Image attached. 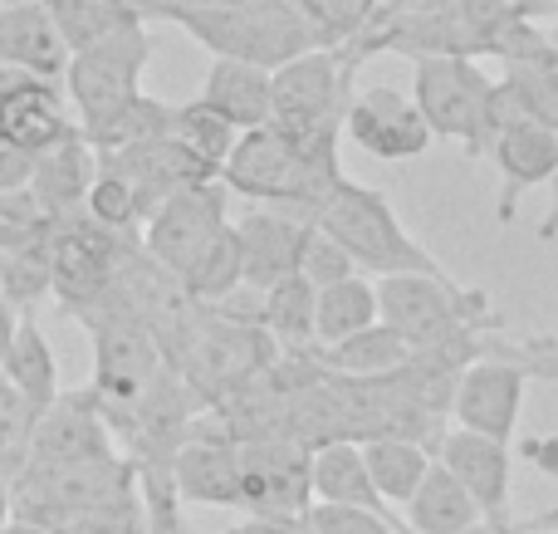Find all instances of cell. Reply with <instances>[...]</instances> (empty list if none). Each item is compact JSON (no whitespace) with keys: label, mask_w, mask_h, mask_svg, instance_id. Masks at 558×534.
<instances>
[{"label":"cell","mask_w":558,"mask_h":534,"mask_svg":"<svg viewBox=\"0 0 558 534\" xmlns=\"http://www.w3.org/2000/svg\"><path fill=\"white\" fill-rule=\"evenodd\" d=\"M314 310H318V290L304 275H284L270 290H260V310L255 319L265 324V333L275 339V349H308L314 339Z\"/></svg>","instance_id":"obj_32"},{"label":"cell","mask_w":558,"mask_h":534,"mask_svg":"<svg viewBox=\"0 0 558 534\" xmlns=\"http://www.w3.org/2000/svg\"><path fill=\"white\" fill-rule=\"evenodd\" d=\"M0 481H10V466H5V461H0Z\"/></svg>","instance_id":"obj_55"},{"label":"cell","mask_w":558,"mask_h":534,"mask_svg":"<svg viewBox=\"0 0 558 534\" xmlns=\"http://www.w3.org/2000/svg\"><path fill=\"white\" fill-rule=\"evenodd\" d=\"M407 353H412V343H407L392 324L377 319V324H367V329L348 333V339L328 343L324 359H328V368L348 373V378H383V373H392Z\"/></svg>","instance_id":"obj_35"},{"label":"cell","mask_w":558,"mask_h":534,"mask_svg":"<svg viewBox=\"0 0 558 534\" xmlns=\"http://www.w3.org/2000/svg\"><path fill=\"white\" fill-rule=\"evenodd\" d=\"M534 20L520 15V0H387L373 10L367 29L343 45L348 54H495L520 45V35Z\"/></svg>","instance_id":"obj_1"},{"label":"cell","mask_w":558,"mask_h":534,"mask_svg":"<svg viewBox=\"0 0 558 534\" xmlns=\"http://www.w3.org/2000/svg\"><path fill=\"white\" fill-rule=\"evenodd\" d=\"M539 235H544V241H554V235H558V167H554V177H549V216H544Z\"/></svg>","instance_id":"obj_49"},{"label":"cell","mask_w":558,"mask_h":534,"mask_svg":"<svg viewBox=\"0 0 558 534\" xmlns=\"http://www.w3.org/2000/svg\"><path fill=\"white\" fill-rule=\"evenodd\" d=\"M549 39H554V45H558V25H554V29H549Z\"/></svg>","instance_id":"obj_57"},{"label":"cell","mask_w":558,"mask_h":534,"mask_svg":"<svg viewBox=\"0 0 558 534\" xmlns=\"http://www.w3.org/2000/svg\"><path fill=\"white\" fill-rule=\"evenodd\" d=\"M490 157H495V167H500V177H505L500 211L495 216L510 226L520 196L530 192V186H549V177L558 167V128H549L544 118H534V113H524L520 98H514V108L500 118V128H495V137H490Z\"/></svg>","instance_id":"obj_19"},{"label":"cell","mask_w":558,"mask_h":534,"mask_svg":"<svg viewBox=\"0 0 558 534\" xmlns=\"http://www.w3.org/2000/svg\"><path fill=\"white\" fill-rule=\"evenodd\" d=\"M275 353H279L275 339L265 333V324L255 314H231L226 304H206L192 339L172 359V368L186 378L196 402L211 412L221 402H231L235 392L251 388L275 363Z\"/></svg>","instance_id":"obj_5"},{"label":"cell","mask_w":558,"mask_h":534,"mask_svg":"<svg viewBox=\"0 0 558 534\" xmlns=\"http://www.w3.org/2000/svg\"><path fill=\"white\" fill-rule=\"evenodd\" d=\"M520 15H558V0H520Z\"/></svg>","instance_id":"obj_52"},{"label":"cell","mask_w":558,"mask_h":534,"mask_svg":"<svg viewBox=\"0 0 558 534\" xmlns=\"http://www.w3.org/2000/svg\"><path fill=\"white\" fill-rule=\"evenodd\" d=\"M177 280L186 284V294L202 304H231L235 290H245V255H241V235H235V221L186 265Z\"/></svg>","instance_id":"obj_34"},{"label":"cell","mask_w":558,"mask_h":534,"mask_svg":"<svg viewBox=\"0 0 558 534\" xmlns=\"http://www.w3.org/2000/svg\"><path fill=\"white\" fill-rule=\"evenodd\" d=\"M29 427H35V408L0 378V461L10 466V476L20 471L25 461V447H29Z\"/></svg>","instance_id":"obj_43"},{"label":"cell","mask_w":558,"mask_h":534,"mask_svg":"<svg viewBox=\"0 0 558 534\" xmlns=\"http://www.w3.org/2000/svg\"><path fill=\"white\" fill-rule=\"evenodd\" d=\"M167 133H172L182 147H192V153L221 177V167H226V157H231L241 128H235L231 118H221L216 108H206L202 98H192V104H172V123H167Z\"/></svg>","instance_id":"obj_36"},{"label":"cell","mask_w":558,"mask_h":534,"mask_svg":"<svg viewBox=\"0 0 558 534\" xmlns=\"http://www.w3.org/2000/svg\"><path fill=\"white\" fill-rule=\"evenodd\" d=\"M377 319L392 324L412 349L475 343L490 329H500L490 314V300L481 290H471V284H456L446 270L377 275Z\"/></svg>","instance_id":"obj_4"},{"label":"cell","mask_w":558,"mask_h":534,"mask_svg":"<svg viewBox=\"0 0 558 534\" xmlns=\"http://www.w3.org/2000/svg\"><path fill=\"white\" fill-rule=\"evenodd\" d=\"M177 496L192 506H226L241 510V437L221 417H202L186 427L182 447L172 457Z\"/></svg>","instance_id":"obj_15"},{"label":"cell","mask_w":558,"mask_h":534,"mask_svg":"<svg viewBox=\"0 0 558 534\" xmlns=\"http://www.w3.org/2000/svg\"><path fill=\"white\" fill-rule=\"evenodd\" d=\"M0 378L20 392V398L35 408V417L59 398V359H54V343L45 339L29 314H20L15 324V339H10L5 359H0Z\"/></svg>","instance_id":"obj_29"},{"label":"cell","mask_w":558,"mask_h":534,"mask_svg":"<svg viewBox=\"0 0 558 534\" xmlns=\"http://www.w3.org/2000/svg\"><path fill=\"white\" fill-rule=\"evenodd\" d=\"M15 520V506H10V481H0V530Z\"/></svg>","instance_id":"obj_53"},{"label":"cell","mask_w":558,"mask_h":534,"mask_svg":"<svg viewBox=\"0 0 558 534\" xmlns=\"http://www.w3.org/2000/svg\"><path fill=\"white\" fill-rule=\"evenodd\" d=\"M308 481H314V500H338V506H367L392 515L383 496H377L373 476H367V461L357 441H328V447H314L308 457Z\"/></svg>","instance_id":"obj_30"},{"label":"cell","mask_w":558,"mask_h":534,"mask_svg":"<svg viewBox=\"0 0 558 534\" xmlns=\"http://www.w3.org/2000/svg\"><path fill=\"white\" fill-rule=\"evenodd\" d=\"M0 534H49V530H45V525H29V520H10V525L0 530Z\"/></svg>","instance_id":"obj_54"},{"label":"cell","mask_w":558,"mask_h":534,"mask_svg":"<svg viewBox=\"0 0 558 534\" xmlns=\"http://www.w3.org/2000/svg\"><path fill=\"white\" fill-rule=\"evenodd\" d=\"M514 534H544V530H520V525H514Z\"/></svg>","instance_id":"obj_56"},{"label":"cell","mask_w":558,"mask_h":534,"mask_svg":"<svg viewBox=\"0 0 558 534\" xmlns=\"http://www.w3.org/2000/svg\"><path fill=\"white\" fill-rule=\"evenodd\" d=\"M49 534H147V506L137 490H128V496H113L104 506H88L78 515L59 520Z\"/></svg>","instance_id":"obj_41"},{"label":"cell","mask_w":558,"mask_h":534,"mask_svg":"<svg viewBox=\"0 0 558 534\" xmlns=\"http://www.w3.org/2000/svg\"><path fill=\"white\" fill-rule=\"evenodd\" d=\"M338 137L343 133L299 137L279 123L245 128L221 167V182H226V192L245 196L255 206H289V211L314 216L324 192L343 177V167H338Z\"/></svg>","instance_id":"obj_2"},{"label":"cell","mask_w":558,"mask_h":534,"mask_svg":"<svg viewBox=\"0 0 558 534\" xmlns=\"http://www.w3.org/2000/svg\"><path fill=\"white\" fill-rule=\"evenodd\" d=\"M98 167H108V172L123 177V182L137 192V202H143L147 216H153L172 192H182V186H196V182H211V177H216L211 167H206L202 157L192 153V147L177 143L172 133L137 137V143H128V147L98 153Z\"/></svg>","instance_id":"obj_18"},{"label":"cell","mask_w":558,"mask_h":534,"mask_svg":"<svg viewBox=\"0 0 558 534\" xmlns=\"http://www.w3.org/2000/svg\"><path fill=\"white\" fill-rule=\"evenodd\" d=\"M412 98L432 137H456L471 157L490 153L500 118L514 108L505 78H490L471 54H426L412 59Z\"/></svg>","instance_id":"obj_3"},{"label":"cell","mask_w":558,"mask_h":534,"mask_svg":"<svg viewBox=\"0 0 558 534\" xmlns=\"http://www.w3.org/2000/svg\"><path fill=\"white\" fill-rule=\"evenodd\" d=\"M206 108H216L221 118H231L235 128H260L270 123V69L260 64H245V59H211L206 69V84H202Z\"/></svg>","instance_id":"obj_27"},{"label":"cell","mask_w":558,"mask_h":534,"mask_svg":"<svg viewBox=\"0 0 558 534\" xmlns=\"http://www.w3.org/2000/svg\"><path fill=\"white\" fill-rule=\"evenodd\" d=\"M49 20H54V29L64 35L69 54L84 45H94V39H104L108 29H118L123 20L137 15L133 0H45Z\"/></svg>","instance_id":"obj_37"},{"label":"cell","mask_w":558,"mask_h":534,"mask_svg":"<svg viewBox=\"0 0 558 534\" xmlns=\"http://www.w3.org/2000/svg\"><path fill=\"white\" fill-rule=\"evenodd\" d=\"M524 457H530L549 481H558V437H530L524 441Z\"/></svg>","instance_id":"obj_47"},{"label":"cell","mask_w":558,"mask_h":534,"mask_svg":"<svg viewBox=\"0 0 558 534\" xmlns=\"http://www.w3.org/2000/svg\"><path fill=\"white\" fill-rule=\"evenodd\" d=\"M308 231H314V216L289 211V206H255L235 221L241 235V255H245V290H270L275 280L299 270L304 260Z\"/></svg>","instance_id":"obj_22"},{"label":"cell","mask_w":558,"mask_h":534,"mask_svg":"<svg viewBox=\"0 0 558 534\" xmlns=\"http://www.w3.org/2000/svg\"><path fill=\"white\" fill-rule=\"evenodd\" d=\"M133 235H118L98 226L88 211H74L49 226V255H54V294L64 310L98 300L113 284L123 255L133 251Z\"/></svg>","instance_id":"obj_14"},{"label":"cell","mask_w":558,"mask_h":534,"mask_svg":"<svg viewBox=\"0 0 558 534\" xmlns=\"http://www.w3.org/2000/svg\"><path fill=\"white\" fill-rule=\"evenodd\" d=\"M314 226L328 241L343 245L357 270H367V275H402V270L436 275L441 270V265L407 235L392 202H387L383 192H373V186H357L353 177H338V182L328 186L314 211Z\"/></svg>","instance_id":"obj_7"},{"label":"cell","mask_w":558,"mask_h":534,"mask_svg":"<svg viewBox=\"0 0 558 534\" xmlns=\"http://www.w3.org/2000/svg\"><path fill=\"white\" fill-rule=\"evenodd\" d=\"M0 5H10V0H0Z\"/></svg>","instance_id":"obj_58"},{"label":"cell","mask_w":558,"mask_h":534,"mask_svg":"<svg viewBox=\"0 0 558 534\" xmlns=\"http://www.w3.org/2000/svg\"><path fill=\"white\" fill-rule=\"evenodd\" d=\"M231 192H226L221 177L211 182H196L172 192L153 216L143 221V251L153 255L157 265H167L172 275H182L216 235L231 226Z\"/></svg>","instance_id":"obj_13"},{"label":"cell","mask_w":558,"mask_h":534,"mask_svg":"<svg viewBox=\"0 0 558 534\" xmlns=\"http://www.w3.org/2000/svg\"><path fill=\"white\" fill-rule=\"evenodd\" d=\"M500 64H505V84L520 98L524 113L558 128V45L549 39V29L530 25L520 35V45L500 54Z\"/></svg>","instance_id":"obj_25"},{"label":"cell","mask_w":558,"mask_h":534,"mask_svg":"<svg viewBox=\"0 0 558 534\" xmlns=\"http://www.w3.org/2000/svg\"><path fill=\"white\" fill-rule=\"evenodd\" d=\"M304 525L314 534H407V525L397 515L367 506H338V500H314L304 510Z\"/></svg>","instance_id":"obj_42"},{"label":"cell","mask_w":558,"mask_h":534,"mask_svg":"<svg viewBox=\"0 0 558 534\" xmlns=\"http://www.w3.org/2000/svg\"><path fill=\"white\" fill-rule=\"evenodd\" d=\"M118 441H113V427H108L104 408H98V392L84 388V392H59L45 412L35 417L29 427V447H25V466H74V461H88V457H108Z\"/></svg>","instance_id":"obj_17"},{"label":"cell","mask_w":558,"mask_h":534,"mask_svg":"<svg viewBox=\"0 0 558 534\" xmlns=\"http://www.w3.org/2000/svg\"><path fill=\"white\" fill-rule=\"evenodd\" d=\"M84 211L94 216L98 226H108V231L143 241V221H147L143 202H137L133 186H128L118 172H108V167H98L94 186H88V196H84Z\"/></svg>","instance_id":"obj_40"},{"label":"cell","mask_w":558,"mask_h":534,"mask_svg":"<svg viewBox=\"0 0 558 534\" xmlns=\"http://www.w3.org/2000/svg\"><path fill=\"white\" fill-rule=\"evenodd\" d=\"M78 324L88 329V343H94V383L88 388L98 392V402H128L167 368L162 343L153 339L143 319L133 310L113 300V290H104L98 300L69 310Z\"/></svg>","instance_id":"obj_10"},{"label":"cell","mask_w":558,"mask_h":534,"mask_svg":"<svg viewBox=\"0 0 558 534\" xmlns=\"http://www.w3.org/2000/svg\"><path fill=\"white\" fill-rule=\"evenodd\" d=\"M15 324H20V314L5 304V294H0V359H5V349H10V339H15Z\"/></svg>","instance_id":"obj_50"},{"label":"cell","mask_w":558,"mask_h":534,"mask_svg":"<svg viewBox=\"0 0 558 534\" xmlns=\"http://www.w3.org/2000/svg\"><path fill=\"white\" fill-rule=\"evenodd\" d=\"M167 123H172V104H162V98H153V94H133L98 128H88V133L78 128V133L94 143V153H113V147H128V143H137V137L167 133Z\"/></svg>","instance_id":"obj_39"},{"label":"cell","mask_w":558,"mask_h":534,"mask_svg":"<svg viewBox=\"0 0 558 534\" xmlns=\"http://www.w3.org/2000/svg\"><path fill=\"white\" fill-rule=\"evenodd\" d=\"M377 324V284L367 275H348V280H333L318 290V310H314V339L338 343L348 333Z\"/></svg>","instance_id":"obj_33"},{"label":"cell","mask_w":558,"mask_h":534,"mask_svg":"<svg viewBox=\"0 0 558 534\" xmlns=\"http://www.w3.org/2000/svg\"><path fill=\"white\" fill-rule=\"evenodd\" d=\"M357 447H363L367 476H373L377 496H383L387 506H407L412 490L422 486L426 466H432V447L412 441V437H367V441H357Z\"/></svg>","instance_id":"obj_31"},{"label":"cell","mask_w":558,"mask_h":534,"mask_svg":"<svg viewBox=\"0 0 558 534\" xmlns=\"http://www.w3.org/2000/svg\"><path fill=\"white\" fill-rule=\"evenodd\" d=\"M432 457L471 490L485 520H510V441H495L471 427H441V437L432 441Z\"/></svg>","instance_id":"obj_21"},{"label":"cell","mask_w":558,"mask_h":534,"mask_svg":"<svg viewBox=\"0 0 558 534\" xmlns=\"http://www.w3.org/2000/svg\"><path fill=\"white\" fill-rule=\"evenodd\" d=\"M461 534H514V520H475V525Z\"/></svg>","instance_id":"obj_51"},{"label":"cell","mask_w":558,"mask_h":534,"mask_svg":"<svg viewBox=\"0 0 558 534\" xmlns=\"http://www.w3.org/2000/svg\"><path fill=\"white\" fill-rule=\"evenodd\" d=\"M147 20L186 29L211 59H245V64L279 69L294 54L314 49L304 20L294 15L289 0H241V5L216 10H153Z\"/></svg>","instance_id":"obj_6"},{"label":"cell","mask_w":558,"mask_h":534,"mask_svg":"<svg viewBox=\"0 0 558 534\" xmlns=\"http://www.w3.org/2000/svg\"><path fill=\"white\" fill-rule=\"evenodd\" d=\"M299 275H304L314 290H324V284L357 275V265H353V255H348L343 245L328 241V235L314 226V231H308V245H304V260H299Z\"/></svg>","instance_id":"obj_44"},{"label":"cell","mask_w":558,"mask_h":534,"mask_svg":"<svg viewBox=\"0 0 558 534\" xmlns=\"http://www.w3.org/2000/svg\"><path fill=\"white\" fill-rule=\"evenodd\" d=\"M524 368L505 359H475L471 368L461 373V388H456V422L471 432H485L495 441H514V427H520V408H524Z\"/></svg>","instance_id":"obj_23"},{"label":"cell","mask_w":558,"mask_h":534,"mask_svg":"<svg viewBox=\"0 0 558 534\" xmlns=\"http://www.w3.org/2000/svg\"><path fill=\"white\" fill-rule=\"evenodd\" d=\"M0 294L15 314H35V304L45 294H54L49 226H20L0 241Z\"/></svg>","instance_id":"obj_26"},{"label":"cell","mask_w":558,"mask_h":534,"mask_svg":"<svg viewBox=\"0 0 558 534\" xmlns=\"http://www.w3.org/2000/svg\"><path fill=\"white\" fill-rule=\"evenodd\" d=\"M402 510H407V520H402L407 534H461V530H471L475 520H485L481 506L471 500V490H465L436 457H432V466H426L422 486L412 490V500H407Z\"/></svg>","instance_id":"obj_28"},{"label":"cell","mask_w":558,"mask_h":534,"mask_svg":"<svg viewBox=\"0 0 558 534\" xmlns=\"http://www.w3.org/2000/svg\"><path fill=\"white\" fill-rule=\"evenodd\" d=\"M308 457L284 432L265 437H241V510L245 515H275L294 520L314 506V481H308Z\"/></svg>","instance_id":"obj_12"},{"label":"cell","mask_w":558,"mask_h":534,"mask_svg":"<svg viewBox=\"0 0 558 534\" xmlns=\"http://www.w3.org/2000/svg\"><path fill=\"white\" fill-rule=\"evenodd\" d=\"M74 123V108H69L64 78H45L29 74V69H10L0 64V133L15 137L20 147L39 153V147L59 143Z\"/></svg>","instance_id":"obj_20"},{"label":"cell","mask_w":558,"mask_h":534,"mask_svg":"<svg viewBox=\"0 0 558 534\" xmlns=\"http://www.w3.org/2000/svg\"><path fill=\"white\" fill-rule=\"evenodd\" d=\"M343 133L383 162H412L432 147V128H426L416 98L392 84L353 88V98L343 108Z\"/></svg>","instance_id":"obj_16"},{"label":"cell","mask_w":558,"mask_h":534,"mask_svg":"<svg viewBox=\"0 0 558 534\" xmlns=\"http://www.w3.org/2000/svg\"><path fill=\"white\" fill-rule=\"evenodd\" d=\"M363 59L348 49H304L289 64L270 69V123L299 137L343 133V108Z\"/></svg>","instance_id":"obj_9"},{"label":"cell","mask_w":558,"mask_h":534,"mask_svg":"<svg viewBox=\"0 0 558 534\" xmlns=\"http://www.w3.org/2000/svg\"><path fill=\"white\" fill-rule=\"evenodd\" d=\"M29 172H35V153H29V147H20L15 137L0 133V196L20 192V186L29 182Z\"/></svg>","instance_id":"obj_45"},{"label":"cell","mask_w":558,"mask_h":534,"mask_svg":"<svg viewBox=\"0 0 558 534\" xmlns=\"http://www.w3.org/2000/svg\"><path fill=\"white\" fill-rule=\"evenodd\" d=\"M377 5H387V0H377Z\"/></svg>","instance_id":"obj_59"},{"label":"cell","mask_w":558,"mask_h":534,"mask_svg":"<svg viewBox=\"0 0 558 534\" xmlns=\"http://www.w3.org/2000/svg\"><path fill=\"white\" fill-rule=\"evenodd\" d=\"M289 5L304 20L314 49H343L367 29L377 0H289Z\"/></svg>","instance_id":"obj_38"},{"label":"cell","mask_w":558,"mask_h":534,"mask_svg":"<svg viewBox=\"0 0 558 534\" xmlns=\"http://www.w3.org/2000/svg\"><path fill=\"white\" fill-rule=\"evenodd\" d=\"M153 59V35H147V20L133 15L118 29H108L104 39L74 49L64 64V94L74 108V123L98 128L108 113L128 104L133 94H143V69Z\"/></svg>","instance_id":"obj_8"},{"label":"cell","mask_w":558,"mask_h":534,"mask_svg":"<svg viewBox=\"0 0 558 534\" xmlns=\"http://www.w3.org/2000/svg\"><path fill=\"white\" fill-rule=\"evenodd\" d=\"M137 15H153V10H216V5H241V0H133Z\"/></svg>","instance_id":"obj_48"},{"label":"cell","mask_w":558,"mask_h":534,"mask_svg":"<svg viewBox=\"0 0 558 534\" xmlns=\"http://www.w3.org/2000/svg\"><path fill=\"white\" fill-rule=\"evenodd\" d=\"M226 534H314L304 525V515H294V520H275V515H251V520H241V525H231Z\"/></svg>","instance_id":"obj_46"},{"label":"cell","mask_w":558,"mask_h":534,"mask_svg":"<svg viewBox=\"0 0 558 534\" xmlns=\"http://www.w3.org/2000/svg\"><path fill=\"white\" fill-rule=\"evenodd\" d=\"M0 64L29 69L45 78H64L69 45L54 29L45 0H10L0 5Z\"/></svg>","instance_id":"obj_24"},{"label":"cell","mask_w":558,"mask_h":534,"mask_svg":"<svg viewBox=\"0 0 558 534\" xmlns=\"http://www.w3.org/2000/svg\"><path fill=\"white\" fill-rule=\"evenodd\" d=\"M137 490V471L128 457L108 451V457H88L74 466H25L10 476V506L15 520L54 530L59 520L78 515L88 506H104L113 496Z\"/></svg>","instance_id":"obj_11"}]
</instances>
